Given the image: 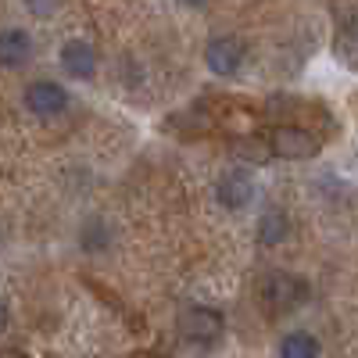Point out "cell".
Returning <instances> with one entry per match:
<instances>
[{"instance_id":"obj_4","label":"cell","mask_w":358,"mask_h":358,"mask_svg":"<svg viewBox=\"0 0 358 358\" xmlns=\"http://www.w3.org/2000/svg\"><path fill=\"white\" fill-rule=\"evenodd\" d=\"M258 187H255V176L248 169H229L219 176V183H215V197L222 208H229V212H241V208H248L255 201Z\"/></svg>"},{"instance_id":"obj_10","label":"cell","mask_w":358,"mask_h":358,"mask_svg":"<svg viewBox=\"0 0 358 358\" xmlns=\"http://www.w3.org/2000/svg\"><path fill=\"white\" fill-rule=\"evenodd\" d=\"M280 355L283 358H319V341L308 330H294L280 341Z\"/></svg>"},{"instance_id":"obj_18","label":"cell","mask_w":358,"mask_h":358,"mask_svg":"<svg viewBox=\"0 0 358 358\" xmlns=\"http://www.w3.org/2000/svg\"><path fill=\"white\" fill-rule=\"evenodd\" d=\"M86 358H90V355H86Z\"/></svg>"},{"instance_id":"obj_5","label":"cell","mask_w":358,"mask_h":358,"mask_svg":"<svg viewBox=\"0 0 358 358\" xmlns=\"http://www.w3.org/2000/svg\"><path fill=\"white\" fill-rule=\"evenodd\" d=\"M244 57H248L244 40H236V36H215V40H208V47H204V65L212 69L215 76L241 72Z\"/></svg>"},{"instance_id":"obj_12","label":"cell","mask_w":358,"mask_h":358,"mask_svg":"<svg viewBox=\"0 0 358 358\" xmlns=\"http://www.w3.org/2000/svg\"><path fill=\"white\" fill-rule=\"evenodd\" d=\"M337 57L348 65H358V18H351L337 36Z\"/></svg>"},{"instance_id":"obj_15","label":"cell","mask_w":358,"mask_h":358,"mask_svg":"<svg viewBox=\"0 0 358 358\" xmlns=\"http://www.w3.org/2000/svg\"><path fill=\"white\" fill-rule=\"evenodd\" d=\"M8 319H11V315H8V305H4V301H0V334H4V330H8Z\"/></svg>"},{"instance_id":"obj_8","label":"cell","mask_w":358,"mask_h":358,"mask_svg":"<svg viewBox=\"0 0 358 358\" xmlns=\"http://www.w3.org/2000/svg\"><path fill=\"white\" fill-rule=\"evenodd\" d=\"M33 57V36L25 29H4L0 33V69H22Z\"/></svg>"},{"instance_id":"obj_14","label":"cell","mask_w":358,"mask_h":358,"mask_svg":"<svg viewBox=\"0 0 358 358\" xmlns=\"http://www.w3.org/2000/svg\"><path fill=\"white\" fill-rule=\"evenodd\" d=\"M29 8H33V15H50L57 8V0H25Z\"/></svg>"},{"instance_id":"obj_2","label":"cell","mask_w":358,"mask_h":358,"mask_svg":"<svg viewBox=\"0 0 358 358\" xmlns=\"http://www.w3.org/2000/svg\"><path fill=\"white\" fill-rule=\"evenodd\" d=\"M268 155H276L283 162H308L319 155V140L301 126H280L268 133Z\"/></svg>"},{"instance_id":"obj_7","label":"cell","mask_w":358,"mask_h":358,"mask_svg":"<svg viewBox=\"0 0 358 358\" xmlns=\"http://www.w3.org/2000/svg\"><path fill=\"white\" fill-rule=\"evenodd\" d=\"M57 62H62L65 76L86 83V79H94V72H97V50L90 47L86 40H69V43H62Z\"/></svg>"},{"instance_id":"obj_17","label":"cell","mask_w":358,"mask_h":358,"mask_svg":"<svg viewBox=\"0 0 358 358\" xmlns=\"http://www.w3.org/2000/svg\"><path fill=\"white\" fill-rule=\"evenodd\" d=\"M0 358H29V355H22V351H0Z\"/></svg>"},{"instance_id":"obj_3","label":"cell","mask_w":358,"mask_h":358,"mask_svg":"<svg viewBox=\"0 0 358 358\" xmlns=\"http://www.w3.org/2000/svg\"><path fill=\"white\" fill-rule=\"evenodd\" d=\"M176 330L183 334L190 344H212V341L222 337L226 319H222V312H215V308L194 305V308H187L183 315L176 319Z\"/></svg>"},{"instance_id":"obj_16","label":"cell","mask_w":358,"mask_h":358,"mask_svg":"<svg viewBox=\"0 0 358 358\" xmlns=\"http://www.w3.org/2000/svg\"><path fill=\"white\" fill-rule=\"evenodd\" d=\"M179 4H187V8H204L208 0H179Z\"/></svg>"},{"instance_id":"obj_11","label":"cell","mask_w":358,"mask_h":358,"mask_svg":"<svg viewBox=\"0 0 358 358\" xmlns=\"http://www.w3.org/2000/svg\"><path fill=\"white\" fill-rule=\"evenodd\" d=\"M79 241H83L86 251L101 255V251L111 248V226H108L104 219H86V226H83V233H79Z\"/></svg>"},{"instance_id":"obj_13","label":"cell","mask_w":358,"mask_h":358,"mask_svg":"<svg viewBox=\"0 0 358 358\" xmlns=\"http://www.w3.org/2000/svg\"><path fill=\"white\" fill-rule=\"evenodd\" d=\"M233 158H241L244 165H262L268 158V143H262V140H236L233 143Z\"/></svg>"},{"instance_id":"obj_6","label":"cell","mask_w":358,"mask_h":358,"mask_svg":"<svg viewBox=\"0 0 358 358\" xmlns=\"http://www.w3.org/2000/svg\"><path fill=\"white\" fill-rule=\"evenodd\" d=\"M25 108L33 111V115H62L69 108V94H65V86L62 83H54V79H36V83H29L25 86Z\"/></svg>"},{"instance_id":"obj_1","label":"cell","mask_w":358,"mask_h":358,"mask_svg":"<svg viewBox=\"0 0 358 358\" xmlns=\"http://www.w3.org/2000/svg\"><path fill=\"white\" fill-rule=\"evenodd\" d=\"M262 301L273 312H294L308 301V280L294 273H268L262 283Z\"/></svg>"},{"instance_id":"obj_9","label":"cell","mask_w":358,"mask_h":358,"mask_svg":"<svg viewBox=\"0 0 358 358\" xmlns=\"http://www.w3.org/2000/svg\"><path fill=\"white\" fill-rule=\"evenodd\" d=\"M287 236H290V219H287L283 208H268V212H262V222H258V244H265V248H280Z\"/></svg>"}]
</instances>
